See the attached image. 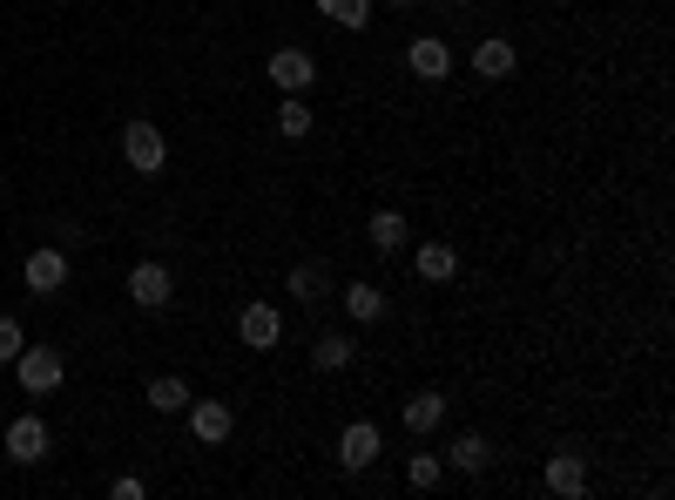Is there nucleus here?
<instances>
[{
	"instance_id": "nucleus-1",
	"label": "nucleus",
	"mask_w": 675,
	"mask_h": 500,
	"mask_svg": "<svg viewBox=\"0 0 675 500\" xmlns=\"http://www.w3.org/2000/svg\"><path fill=\"white\" fill-rule=\"evenodd\" d=\"M14 379H21V393H55L61 379H68V359L55 352V345H21Z\"/></svg>"
},
{
	"instance_id": "nucleus-2",
	"label": "nucleus",
	"mask_w": 675,
	"mask_h": 500,
	"mask_svg": "<svg viewBox=\"0 0 675 500\" xmlns=\"http://www.w3.org/2000/svg\"><path fill=\"white\" fill-rule=\"evenodd\" d=\"M123 156H129V170L155 176V170L170 163V136L155 129V123H129V129H123Z\"/></svg>"
},
{
	"instance_id": "nucleus-3",
	"label": "nucleus",
	"mask_w": 675,
	"mask_h": 500,
	"mask_svg": "<svg viewBox=\"0 0 675 500\" xmlns=\"http://www.w3.org/2000/svg\"><path fill=\"white\" fill-rule=\"evenodd\" d=\"M264 74L277 82V95H311V82H317V61H311L304 48H277V55L264 61Z\"/></svg>"
},
{
	"instance_id": "nucleus-4",
	"label": "nucleus",
	"mask_w": 675,
	"mask_h": 500,
	"mask_svg": "<svg viewBox=\"0 0 675 500\" xmlns=\"http://www.w3.org/2000/svg\"><path fill=\"white\" fill-rule=\"evenodd\" d=\"M48 446H55V433H48V419H42V412H21L14 427H8V453L21 460V467H42Z\"/></svg>"
},
{
	"instance_id": "nucleus-5",
	"label": "nucleus",
	"mask_w": 675,
	"mask_h": 500,
	"mask_svg": "<svg viewBox=\"0 0 675 500\" xmlns=\"http://www.w3.org/2000/svg\"><path fill=\"white\" fill-rule=\"evenodd\" d=\"M129 298L142 304V312H163V304L176 298V278H170V264H155V257H142L136 271H129Z\"/></svg>"
},
{
	"instance_id": "nucleus-6",
	"label": "nucleus",
	"mask_w": 675,
	"mask_h": 500,
	"mask_svg": "<svg viewBox=\"0 0 675 500\" xmlns=\"http://www.w3.org/2000/svg\"><path fill=\"white\" fill-rule=\"evenodd\" d=\"M21 284H27L34 298H55V291L68 284V251H27V264H21Z\"/></svg>"
},
{
	"instance_id": "nucleus-7",
	"label": "nucleus",
	"mask_w": 675,
	"mask_h": 500,
	"mask_svg": "<svg viewBox=\"0 0 675 500\" xmlns=\"http://www.w3.org/2000/svg\"><path fill=\"white\" fill-rule=\"evenodd\" d=\"M372 460H379V427H372V419H351V427L338 433V467L345 474H365Z\"/></svg>"
},
{
	"instance_id": "nucleus-8",
	"label": "nucleus",
	"mask_w": 675,
	"mask_h": 500,
	"mask_svg": "<svg viewBox=\"0 0 675 500\" xmlns=\"http://www.w3.org/2000/svg\"><path fill=\"white\" fill-rule=\"evenodd\" d=\"M236 338L270 352V345L284 338V312H277V304H244V312H236Z\"/></svg>"
},
{
	"instance_id": "nucleus-9",
	"label": "nucleus",
	"mask_w": 675,
	"mask_h": 500,
	"mask_svg": "<svg viewBox=\"0 0 675 500\" xmlns=\"http://www.w3.org/2000/svg\"><path fill=\"white\" fill-rule=\"evenodd\" d=\"M406 68L419 74V82H446V74H453V48L440 42V34H419V42L406 48Z\"/></svg>"
},
{
	"instance_id": "nucleus-10",
	"label": "nucleus",
	"mask_w": 675,
	"mask_h": 500,
	"mask_svg": "<svg viewBox=\"0 0 675 500\" xmlns=\"http://www.w3.org/2000/svg\"><path fill=\"white\" fill-rule=\"evenodd\" d=\"M230 427H236V412H230L223 399H189V433L203 440V446H223Z\"/></svg>"
},
{
	"instance_id": "nucleus-11",
	"label": "nucleus",
	"mask_w": 675,
	"mask_h": 500,
	"mask_svg": "<svg viewBox=\"0 0 675 500\" xmlns=\"http://www.w3.org/2000/svg\"><path fill=\"white\" fill-rule=\"evenodd\" d=\"M412 271H419L426 284H453V278H459V251H453L446 237H426L419 257H412Z\"/></svg>"
},
{
	"instance_id": "nucleus-12",
	"label": "nucleus",
	"mask_w": 675,
	"mask_h": 500,
	"mask_svg": "<svg viewBox=\"0 0 675 500\" xmlns=\"http://www.w3.org/2000/svg\"><path fill=\"white\" fill-rule=\"evenodd\" d=\"M587 487V460L574 453V446H561V453H547V493H561V500H574Z\"/></svg>"
},
{
	"instance_id": "nucleus-13",
	"label": "nucleus",
	"mask_w": 675,
	"mask_h": 500,
	"mask_svg": "<svg viewBox=\"0 0 675 500\" xmlns=\"http://www.w3.org/2000/svg\"><path fill=\"white\" fill-rule=\"evenodd\" d=\"M513 68H521V48H513V42H500V34L473 48V74H480V82H507Z\"/></svg>"
},
{
	"instance_id": "nucleus-14",
	"label": "nucleus",
	"mask_w": 675,
	"mask_h": 500,
	"mask_svg": "<svg viewBox=\"0 0 675 500\" xmlns=\"http://www.w3.org/2000/svg\"><path fill=\"white\" fill-rule=\"evenodd\" d=\"M399 419H406V433H412V440H426V433H440L446 399H440V393H412V399L399 406Z\"/></svg>"
},
{
	"instance_id": "nucleus-15",
	"label": "nucleus",
	"mask_w": 675,
	"mask_h": 500,
	"mask_svg": "<svg viewBox=\"0 0 675 500\" xmlns=\"http://www.w3.org/2000/svg\"><path fill=\"white\" fill-rule=\"evenodd\" d=\"M365 237H372V251H379V257H392V251H406V237H412V223H406L399 210H372V223H365Z\"/></svg>"
},
{
	"instance_id": "nucleus-16",
	"label": "nucleus",
	"mask_w": 675,
	"mask_h": 500,
	"mask_svg": "<svg viewBox=\"0 0 675 500\" xmlns=\"http://www.w3.org/2000/svg\"><path fill=\"white\" fill-rule=\"evenodd\" d=\"M345 318L351 325H379L385 318V291L379 284H345Z\"/></svg>"
},
{
	"instance_id": "nucleus-17",
	"label": "nucleus",
	"mask_w": 675,
	"mask_h": 500,
	"mask_svg": "<svg viewBox=\"0 0 675 500\" xmlns=\"http://www.w3.org/2000/svg\"><path fill=\"white\" fill-rule=\"evenodd\" d=\"M487 460H493V446H487L480 433H459V440L446 446V467H453V474H487Z\"/></svg>"
},
{
	"instance_id": "nucleus-18",
	"label": "nucleus",
	"mask_w": 675,
	"mask_h": 500,
	"mask_svg": "<svg viewBox=\"0 0 675 500\" xmlns=\"http://www.w3.org/2000/svg\"><path fill=\"white\" fill-rule=\"evenodd\" d=\"M311 365H317V372H345V365H351V338H345V332H317V338H311Z\"/></svg>"
},
{
	"instance_id": "nucleus-19",
	"label": "nucleus",
	"mask_w": 675,
	"mask_h": 500,
	"mask_svg": "<svg viewBox=\"0 0 675 500\" xmlns=\"http://www.w3.org/2000/svg\"><path fill=\"white\" fill-rule=\"evenodd\" d=\"M189 399H196V393L183 386L176 372H163V379H149V406H155V412H189Z\"/></svg>"
},
{
	"instance_id": "nucleus-20",
	"label": "nucleus",
	"mask_w": 675,
	"mask_h": 500,
	"mask_svg": "<svg viewBox=\"0 0 675 500\" xmlns=\"http://www.w3.org/2000/svg\"><path fill=\"white\" fill-rule=\"evenodd\" d=\"M440 480H446V460H440V453H412V460H406V487H412V493H432Z\"/></svg>"
},
{
	"instance_id": "nucleus-21",
	"label": "nucleus",
	"mask_w": 675,
	"mask_h": 500,
	"mask_svg": "<svg viewBox=\"0 0 675 500\" xmlns=\"http://www.w3.org/2000/svg\"><path fill=\"white\" fill-rule=\"evenodd\" d=\"M331 291V271H325V264H298V271H291V298H304V304H317V298H325Z\"/></svg>"
},
{
	"instance_id": "nucleus-22",
	"label": "nucleus",
	"mask_w": 675,
	"mask_h": 500,
	"mask_svg": "<svg viewBox=\"0 0 675 500\" xmlns=\"http://www.w3.org/2000/svg\"><path fill=\"white\" fill-rule=\"evenodd\" d=\"M277 136H291V142L311 136V108H304V95H284V102H277Z\"/></svg>"
},
{
	"instance_id": "nucleus-23",
	"label": "nucleus",
	"mask_w": 675,
	"mask_h": 500,
	"mask_svg": "<svg viewBox=\"0 0 675 500\" xmlns=\"http://www.w3.org/2000/svg\"><path fill=\"white\" fill-rule=\"evenodd\" d=\"M317 14H325V21H338V27H351V34H359V27L372 21V0H317Z\"/></svg>"
},
{
	"instance_id": "nucleus-24",
	"label": "nucleus",
	"mask_w": 675,
	"mask_h": 500,
	"mask_svg": "<svg viewBox=\"0 0 675 500\" xmlns=\"http://www.w3.org/2000/svg\"><path fill=\"white\" fill-rule=\"evenodd\" d=\"M21 345H27L21 318H0V365H14V359H21Z\"/></svg>"
},
{
	"instance_id": "nucleus-25",
	"label": "nucleus",
	"mask_w": 675,
	"mask_h": 500,
	"mask_svg": "<svg viewBox=\"0 0 675 500\" xmlns=\"http://www.w3.org/2000/svg\"><path fill=\"white\" fill-rule=\"evenodd\" d=\"M108 493H115V500H142V493H149V487H142V480H136V474H123V480H115V487H108Z\"/></svg>"
},
{
	"instance_id": "nucleus-26",
	"label": "nucleus",
	"mask_w": 675,
	"mask_h": 500,
	"mask_svg": "<svg viewBox=\"0 0 675 500\" xmlns=\"http://www.w3.org/2000/svg\"><path fill=\"white\" fill-rule=\"evenodd\" d=\"M385 8H412V0H385Z\"/></svg>"
}]
</instances>
